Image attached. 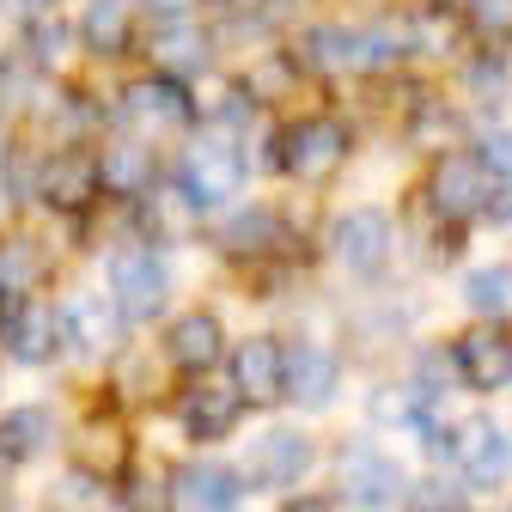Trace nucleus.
Returning <instances> with one entry per match:
<instances>
[{
	"mask_svg": "<svg viewBox=\"0 0 512 512\" xmlns=\"http://www.w3.org/2000/svg\"><path fill=\"white\" fill-rule=\"evenodd\" d=\"M37 196H43L49 214H86L92 196H98V159H86V153H55V159H43Z\"/></svg>",
	"mask_w": 512,
	"mask_h": 512,
	"instance_id": "ddd939ff",
	"label": "nucleus"
},
{
	"mask_svg": "<svg viewBox=\"0 0 512 512\" xmlns=\"http://www.w3.org/2000/svg\"><path fill=\"white\" fill-rule=\"evenodd\" d=\"M0 147H7V128H0Z\"/></svg>",
	"mask_w": 512,
	"mask_h": 512,
	"instance_id": "473e14b6",
	"label": "nucleus"
},
{
	"mask_svg": "<svg viewBox=\"0 0 512 512\" xmlns=\"http://www.w3.org/2000/svg\"><path fill=\"white\" fill-rule=\"evenodd\" d=\"M342 391V360L324 342H293L287 348V403L299 409H330Z\"/></svg>",
	"mask_w": 512,
	"mask_h": 512,
	"instance_id": "f8f14e48",
	"label": "nucleus"
},
{
	"mask_svg": "<svg viewBox=\"0 0 512 512\" xmlns=\"http://www.w3.org/2000/svg\"><path fill=\"white\" fill-rule=\"evenodd\" d=\"M232 391L250 409H281L287 403V342L281 336H250L232 348Z\"/></svg>",
	"mask_w": 512,
	"mask_h": 512,
	"instance_id": "39448f33",
	"label": "nucleus"
},
{
	"mask_svg": "<svg viewBox=\"0 0 512 512\" xmlns=\"http://www.w3.org/2000/svg\"><path fill=\"white\" fill-rule=\"evenodd\" d=\"M281 512H336V506H330V500H317V494H293Z\"/></svg>",
	"mask_w": 512,
	"mask_h": 512,
	"instance_id": "2f4dec72",
	"label": "nucleus"
},
{
	"mask_svg": "<svg viewBox=\"0 0 512 512\" xmlns=\"http://www.w3.org/2000/svg\"><path fill=\"white\" fill-rule=\"evenodd\" d=\"M238 391H220V384H189L183 391V403H177V415H183V433L189 439H226L232 427H238Z\"/></svg>",
	"mask_w": 512,
	"mask_h": 512,
	"instance_id": "f3484780",
	"label": "nucleus"
},
{
	"mask_svg": "<svg viewBox=\"0 0 512 512\" xmlns=\"http://www.w3.org/2000/svg\"><path fill=\"white\" fill-rule=\"evenodd\" d=\"M275 238H281L275 208H238V214L226 220V250H232V256H263Z\"/></svg>",
	"mask_w": 512,
	"mask_h": 512,
	"instance_id": "5701e85b",
	"label": "nucleus"
},
{
	"mask_svg": "<svg viewBox=\"0 0 512 512\" xmlns=\"http://www.w3.org/2000/svg\"><path fill=\"white\" fill-rule=\"evenodd\" d=\"M311 433H299V427H269L263 439H256V452H250V476L263 482V488H287V482H299L305 470H311Z\"/></svg>",
	"mask_w": 512,
	"mask_h": 512,
	"instance_id": "4468645a",
	"label": "nucleus"
},
{
	"mask_svg": "<svg viewBox=\"0 0 512 512\" xmlns=\"http://www.w3.org/2000/svg\"><path fill=\"white\" fill-rule=\"evenodd\" d=\"M43 275H49V263H43V250L31 238H0V299L37 293Z\"/></svg>",
	"mask_w": 512,
	"mask_h": 512,
	"instance_id": "4be33fe9",
	"label": "nucleus"
},
{
	"mask_svg": "<svg viewBox=\"0 0 512 512\" xmlns=\"http://www.w3.org/2000/svg\"><path fill=\"white\" fill-rule=\"evenodd\" d=\"M147 183H153V159H147V147H135V141H116V147L98 159V189H116V196H141Z\"/></svg>",
	"mask_w": 512,
	"mask_h": 512,
	"instance_id": "412c9836",
	"label": "nucleus"
},
{
	"mask_svg": "<svg viewBox=\"0 0 512 512\" xmlns=\"http://www.w3.org/2000/svg\"><path fill=\"white\" fill-rule=\"evenodd\" d=\"M488 214H494L500 226H512V183H500V189H488Z\"/></svg>",
	"mask_w": 512,
	"mask_h": 512,
	"instance_id": "7c9ffc66",
	"label": "nucleus"
},
{
	"mask_svg": "<svg viewBox=\"0 0 512 512\" xmlns=\"http://www.w3.org/2000/svg\"><path fill=\"white\" fill-rule=\"evenodd\" d=\"M74 445H80V464L86 470H98V476L122 470V427H116V415H92Z\"/></svg>",
	"mask_w": 512,
	"mask_h": 512,
	"instance_id": "b1692460",
	"label": "nucleus"
},
{
	"mask_svg": "<svg viewBox=\"0 0 512 512\" xmlns=\"http://www.w3.org/2000/svg\"><path fill=\"white\" fill-rule=\"evenodd\" d=\"M476 159H482V171L494 183H512V128H488L482 147H476Z\"/></svg>",
	"mask_w": 512,
	"mask_h": 512,
	"instance_id": "bb28decb",
	"label": "nucleus"
},
{
	"mask_svg": "<svg viewBox=\"0 0 512 512\" xmlns=\"http://www.w3.org/2000/svg\"><path fill=\"white\" fill-rule=\"evenodd\" d=\"M141 7H147L159 25H183V19H196V13L208 7V0H141Z\"/></svg>",
	"mask_w": 512,
	"mask_h": 512,
	"instance_id": "c756f323",
	"label": "nucleus"
},
{
	"mask_svg": "<svg viewBox=\"0 0 512 512\" xmlns=\"http://www.w3.org/2000/svg\"><path fill=\"white\" fill-rule=\"evenodd\" d=\"M177 183H183V196L196 208L232 202L238 183H244V153L232 141V128H202V135L183 147V159H177Z\"/></svg>",
	"mask_w": 512,
	"mask_h": 512,
	"instance_id": "f257e3e1",
	"label": "nucleus"
},
{
	"mask_svg": "<svg viewBox=\"0 0 512 512\" xmlns=\"http://www.w3.org/2000/svg\"><path fill=\"white\" fill-rule=\"evenodd\" d=\"M372 415H378V421H403V427H409V421H415V391H403V384H384V391L372 397Z\"/></svg>",
	"mask_w": 512,
	"mask_h": 512,
	"instance_id": "c85d7f7f",
	"label": "nucleus"
},
{
	"mask_svg": "<svg viewBox=\"0 0 512 512\" xmlns=\"http://www.w3.org/2000/svg\"><path fill=\"white\" fill-rule=\"evenodd\" d=\"M80 37H86L92 55H122L128 37H135V13H128V0H86Z\"/></svg>",
	"mask_w": 512,
	"mask_h": 512,
	"instance_id": "aec40b11",
	"label": "nucleus"
},
{
	"mask_svg": "<svg viewBox=\"0 0 512 512\" xmlns=\"http://www.w3.org/2000/svg\"><path fill=\"white\" fill-rule=\"evenodd\" d=\"M470 25L482 37H512V0H470Z\"/></svg>",
	"mask_w": 512,
	"mask_h": 512,
	"instance_id": "cd10ccee",
	"label": "nucleus"
},
{
	"mask_svg": "<svg viewBox=\"0 0 512 512\" xmlns=\"http://www.w3.org/2000/svg\"><path fill=\"white\" fill-rule=\"evenodd\" d=\"M104 287H110V305L122 311V324H147L171 299V269L159 263V250H110Z\"/></svg>",
	"mask_w": 512,
	"mask_h": 512,
	"instance_id": "f03ea898",
	"label": "nucleus"
},
{
	"mask_svg": "<svg viewBox=\"0 0 512 512\" xmlns=\"http://www.w3.org/2000/svg\"><path fill=\"white\" fill-rule=\"evenodd\" d=\"M348 147H354L348 122H336V116H299L287 135H281V147H275V165H287L293 177L324 183V177H336V171H342Z\"/></svg>",
	"mask_w": 512,
	"mask_h": 512,
	"instance_id": "7ed1b4c3",
	"label": "nucleus"
},
{
	"mask_svg": "<svg viewBox=\"0 0 512 512\" xmlns=\"http://www.w3.org/2000/svg\"><path fill=\"white\" fill-rule=\"evenodd\" d=\"M0 348H7V360H19V366L55 360V354H61V324H55V311L37 305L31 293L7 299V305H0Z\"/></svg>",
	"mask_w": 512,
	"mask_h": 512,
	"instance_id": "1a4fd4ad",
	"label": "nucleus"
},
{
	"mask_svg": "<svg viewBox=\"0 0 512 512\" xmlns=\"http://www.w3.org/2000/svg\"><path fill=\"white\" fill-rule=\"evenodd\" d=\"M445 354H452V372L470 391H506L512 384V324H476Z\"/></svg>",
	"mask_w": 512,
	"mask_h": 512,
	"instance_id": "6e6552de",
	"label": "nucleus"
},
{
	"mask_svg": "<svg viewBox=\"0 0 512 512\" xmlns=\"http://www.w3.org/2000/svg\"><path fill=\"white\" fill-rule=\"evenodd\" d=\"M122 110L135 116V122H147V128H183L189 116V92H183V80H171L165 68L159 74H147V80H128L122 86Z\"/></svg>",
	"mask_w": 512,
	"mask_h": 512,
	"instance_id": "2eb2a0df",
	"label": "nucleus"
},
{
	"mask_svg": "<svg viewBox=\"0 0 512 512\" xmlns=\"http://www.w3.org/2000/svg\"><path fill=\"white\" fill-rule=\"evenodd\" d=\"M470 305L476 311H488V317H500V311H512V269H482V275H470Z\"/></svg>",
	"mask_w": 512,
	"mask_h": 512,
	"instance_id": "393cba45",
	"label": "nucleus"
},
{
	"mask_svg": "<svg viewBox=\"0 0 512 512\" xmlns=\"http://www.w3.org/2000/svg\"><path fill=\"white\" fill-rule=\"evenodd\" d=\"M488 189H494V177L482 171V159L476 153H439L433 159V171H427V208L439 214V220H470L476 208H488Z\"/></svg>",
	"mask_w": 512,
	"mask_h": 512,
	"instance_id": "20e7f679",
	"label": "nucleus"
},
{
	"mask_svg": "<svg viewBox=\"0 0 512 512\" xmlns=\"http://www.w3.org/2000/svg\"><path fill=\"white\" fill-rule=\"evenodd\" d=\"M336 256H342L348 275L378 281L384 263H391V214L384 208H348L336 220Z\"/></svg>",
	"mask_w": 512,
	"mask_h": 512,
	"instance_id": "9d476101",
	"label": "nucleus"
},
{
	"mask_svg": "<svg viewBox=\"0 0 512 512\" xmlns=\"http://www.w3.org/2000/svg\"><path fill=\"white\" fill-rule=\"evenodd\" d=\"M336 488L360 512H391L403 500V470L384 458L378 445H348V452L336 458Z\"/></svg>",
	"mask_w": 512,
	"mask_h": 512,
	"instance_id": "0eeeda50",
	"label": "nucleus"
},
{
	"mask_svg": "<svg viewBox=\"0 0 512 512\" xmlns=\"http://www.w3.org/2000/svg\"><path fill=\"white\" fill-rule=\"evenodd\" d=\"M220 354H226V330H220L214 311H183V317H171V330H165V360L171 366L208 372Z\"/></svg>",
	"mask_w": 512,
	"mask_h": 512,
	"instance_id": "dca6fc26",
	"label": "nucleus"
},
{
	"mask_svg": "<svg viewBox=\"0 0 512 512\" xmlns=\"http://www.w3.org/2000/svg\"><path fill=\"white\" fill-rule=\"evenodd\" d=\"M55 324H61V348L80 354V360H104L116 354V336H122V311L98 293H80L55 311Z\"/></svg>",
	"mask_w": 512,
	"mask_h": 512,
	"instance_id": "9b49d317",
	"label": "nucleus"
},
{
	"mask_svg": "<svg viewBox=\"0 0 512 512\" xmlns=\"http://www.w3.org/2000/svg\"><path fill=\"white\" fill-rule=\"evenodd\" d=\"M403 512H464V494H458V482H445V476H421L409 488Z\"/></svg>",
	"mask_w": 512,
	"mask_h": 512,
	"instance_id": "a878e982",
	"label": "nucleus"
},
{
	"mask_svg": "<svg viewBox=\"0 0 512 512\" xmlns=\"http://www.w3.org/2000/svg\"><path fill=\"white\" fill-rule=\"evenodd\" d=\"M49 433H55V415H49L43 403L7 409V415H0V458H7V464H25V458H37L43 445H49Z\"/></svg>",
	"mask_w": 512,
	"mask_h": 512,
	"instance_id": "6ab92c4d",
	"label": "nucleus"
},
{
	"mask_svg": "<svg viewBox=\"0 0 512 512\" xmlns=\"http://www.w3.org/2000/svg\"><path fill=\"white\" fill-rule=\"evenodd\" d=\"M445 458L458 464V476H464L470 488H506V470H512L506 433H500L488 415H470L464 427L445 433Z\"/></svg>",
	"mask_w": 512,
	"mask_h": 512,
	"instance_id": "423d86ee",
	"label": "nucleus"
},
{
	"mask_svg": "<svg viewBox=\"0 0 512 512\" xmlns=\"http://www.w3.org/2000/svg\"><path fill=\"white\" fill-rule=\"evenodd\" d=\"M177 494L196 506V512H238V500H244V482H238V470L232 464H189L183 476H177Z\"/></svg>",
	"mask_w": 512,
	"mask_h": 512,
	"instance_id": "a211bd4d",
	"label": "nucleus"
}]
</instances>
